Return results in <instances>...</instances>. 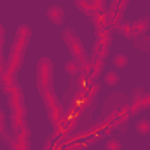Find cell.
Segmentation results:
<instances>
[{"mask_svg":"<svg viewBox=\"0 0 150 150\" xmlns=\"http://www.w3.org/2000/svg\"><path fill=\"white\" fill-rule=\"evenodd\" d=\"M127 56L126 54H117L115 58H113V65L117 67V68H126L127 67Z\"/></svg>","mask_w":150,"mask_h":150,"instance_id":"cell-7","label":"cell"},{"mask_svg":"<svg viewBox=\"0 0 150 150\" xmlns=\"http://www.w3.org/2000/svg\"><path fill=\"white\" fill-rule=\"evenodd\" d=\"M149 26H150V19L149 18H143V19L136 21V23L131 26V30H133L131 35H145V32L149 30Z\"/></svg>","mask_w":150,"mask_h":150,"instance_id":"cell-4","label":"cell"},{"mask_svg":"<svg viewBox=\"0 0 150 150\" xmlns=\"http://www.w3.org/2000/svg\"><path fill=\"white\" fill-rule=\"evenodd\" d=\"M47 18H49L54 25H61V23L65 21V12H63V9H61L59 5H52V7L47 9Z\"/></svg>","mask_w":150,"mask_h":150,"instance_id":"cell-3","label":"cell"},{"mask_svg":"<svg viewBox=\"0 0 150 150\" xmlns=\"http://www.w3.org/2000/svg\"><path fill=\"white\" fill-rule=\"evenodd\" d=\"M2 37H4V28H2V25H0V40H2Z\"/></svg>","mask_w":150,"mask_h":150,"instance_id":"cell-12","label":"cell"},{"mask_svg":"<svg viewBox=\"0 0 150 150\" xmlns=\"http://www.w3.org/2000/svg\"><path fill=\"white\" fill-rule=\"evenodd\" d=\"M75 4L91 18H96V12H94V4L91 0H75Z\"/></svg>","mask_w":150,"mask_h":150,"instance_id":"cell-5","label":"cell"},{"mask_svg":"<svg viewBox=\"0 0 150 150\" xmlns=\"http://www.w3.org/2000/svg\"><path fill=\"white\" fill-rule=\"evenodd\" d=\"M65 70L68 72L70 75H75L77 74V67H75V61H68L67 63V67H65Z\"/></svg>","mask_w":150,"mask_h":150,"instance_id":"cell-11","label":"cell"},{"mask_svg":"<svg viewBox=\"0 0 150 150\" xmlns=\"http://www.w3.org/2000/svg\"><path fill=\"white\" fill-rule=\"evenodd\" d=\"M65 40L68 42V45H70V49H72V52L75 54V58H82L84 56V51H82V45H80V42L75 38V35L72 32H65Z\"/></svg>","mask_w":150,"mask_h":150,"instance_id":"cell-2","label":"cell"},{"mask_svg":"<svg viewBox=\"0 0 150 150\" xmlns=\"http://www.w3.org/2000/svg\"><path fill=\"white\" fill-rule=\"evenodd\" d=\"M105 82H107L108 86H115V84L119 82V75L113 74V72H108V74L105 75Z\"/></svg>","mask_w":150,"mask_h":150,"instance_id":"cell-9","label":"cell"},{"mask_svg":"<svg viewBox=\"0 0 150 150\" xmlns=\"http://www.w3.org/2000/svg\"><path fill=\"white\" fill-rule=\"evenodd\" d=\"M136 131L140 134H149L150 133V120H140L136 124Z\"/></svg>","mask_w":150,"mask_h":150,"instance_id":"cell-8","label":"cell"},{"mask_svg":"<svg viewBox=\"0 0 150 150\" xmlns=\"http://www.w3.org/2000/svg\"><path fill=\"white\" fill-rule=\"evenodd\" d=\"M107 150H120V142L119 140H108L107 145H105Z\"/></svg>","mask_w":150,"mask_h":150,"instance_id":"cell-10","label":"cell"},{"mask_svg":"<svg viewBox=\"0 0 150 150\" xmlns=\"http://www.w3.org/2000/svg\"><path fill=\"white\" fill-rule=\"evenodd\" d=\"M134 44H136V47H140L142 51H149V52H150V37L142 35L140 38H136V40H134Z\"/></svg>","mask_w":150,"mask_h":150,"instance_id":"cell-6","label":"cell"},{"mask_svg":"<svg viewBox=\"0 0 150 150\" xmlns=\"http://www.w3.org/2000/svg\"><path fill=\"white\" fill-rule=\"evenodd\" d=\"M38 75H40V86L45 91H51V82H52V65L49 59H42L38 65Z\"/></svg>","mask_w":150,"mask_h":150,"instance_id":"cell-1","label":"cell"}]
</instances>
